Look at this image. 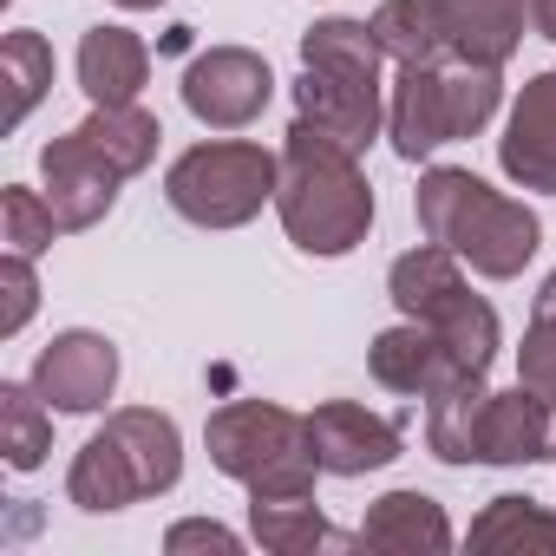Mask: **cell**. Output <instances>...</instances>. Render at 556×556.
Listing matches in <instances>:
<instances>
[{
  "label": "cell",
  "instance_id": "9c48e42d",
  "mask_svg": "<svg viewBox=\"0 0 556 556\" xmlns=\"http://www.w3.org/2000/svg\"><path fill=\"white\" fill-rule=\"evenodd\" d=\"M40 184H47V203H53L60 229L73 236V229H92V223L112 216L125 170H118V164H112V157L73 125L66 138H53V144L40 151Z\"/></svg>",
  "mask_w": 556,
  "mask_h": 556
},
{
  "label": "cell",
  "instance_id": "603a6c76",
  "mask_svg": "<svg viewBox=\"0 0 556 556\" xmlns=\"http://www.w3.org/2000/svg\"><path fill=\"white\" fill-rule=\"evenodd\" d=\"M0 86H8V131H21L34 105L53 92V47L34 27H14L0 40Z\"/></svg>",
  "mask_w": 556,
  "mask_h": 556
},
{
  "label": "cell",
  "instance_id": "d6986e66",
  "mask_svg": "<svg viewBox=\"0 0 556 556\" xmlns=\"http://www.w3.org/2000/svg\"><path fill=\"white\" fill-rule=\"evenodd\" d=\"M249 530H255V543L275 549V556H315V549H348V543H361V536H341V530L321 517L315 491H308V497H249Z\"/></svg>",
  "mask_w": 556,
  "mask_h": 556
},
{
  "label": "cell",
  "instance_id": "277c9868",
  "mask_svg": "<svg viewBox=\"0 0 556 556\" xmlns=\"http://www.w3.org/2000/svg\"><path fill=\"white\" fill-rule=\"evenodd\" d=\"M210 465L236 478L249 497H308L321 478V458L308 445V413H289L275 400H229L203 426Z\"/></svg>",
  "mask_w": 556,
  "mask_h": 556
},
{
  "label": "cell",
  "instance_id": "83f0119b",
  "mask_svg": "<svg viewBox=\"0 0 556 556\" xmlns=\"http://www.w3.org/2000/svg\"><path fill=\"white\" fill-rule=\"evenodd\" d=\"M164 549H170V556H184V549L236 556V549H242V536H236L229 523H216V517H184V523H170V530H164Z\"/></svg>",
  "mask_w": 556,
  "mask_h": 556
},
{
  "label": "cell",
  "instance_id": "4fadbf2b",
  "mask_svg": "<svg viewBox=\"0 0 556 556\" xmlns=\"http://www.w3.org/2000/svg\"><path fill=\"white\" fill-rule=\"evenodd\" d=\"M295 118H308L315 131H328L348 151H367L387 131V86L380 79H348V73L302 66V79H295Z\"/></svg>",
  "mask_w": 556,
  "mask_h": 556
},
{
  "label": "cell",
  "instance_id": "44dd1931",
  "mask_svg": "<svg viewBox=\"0 0 556 556\" xmlns=\"http://www.w3.org/2000/svg\"><path fill=\"white\" fill-rule=\"evenodd\" d=\"M471 549H549L556 556V510H543L536 497H491L478 517H471Z\"/></svg>",
  "mask_w": 556,
  "mask_h": 556
},
{
  "label": "cell",
  "instance_id": "7a4b0ae2",
  "mask_svg": "<svg viewBox=\"0 0 556 556\" xmlns=\"http://www.w3.org/2000/svg\"><path fill=\"white\" fill-rule=\"evenodd\" d=\"M413 216H419L426 242H445L471 275H484V282H517V275L530 268V255L543 249L536 210L504 197V190H491L484 177H471L458 164L419 170Z\"/></svg>",
  "mask_w": 556,
  "mask_h": 556
},
{
  "label": "cell",
  "instance_id": "ba28073f",
  "mask_svg": "<svg viewBox=\"0 0 556 556\" xmlns=\"http://www.w3.org/2000/svg\"><path fill=\"white\" fill-rule=\"evenodd\" d=\"M275 99V73L249 47H210L184 66V112L210 131H249Z\"/></svg>",
  "mask_w": 556,
  "mask_h": 556
},
{
  "label": "cell",
  "instance_id": "4316f807",
  "mask_svg": "<svg viewBox=\"0 0 556 556\" xmlns=\"http://www.w3.org/2000/svg\"><path fill=\"white\" fill-rule=\"evenodd\" d=\"M0 295H8V308H0V334L14 341V334L34 321V308H40V275H34V255H21V249L0 255Z\"/></svg>",
  "mask_w": 556,
  "mask_h": 556
},
{
  "label": "cell",
  "instance_id": "5bb4252c",
  "mask_svg": "<svg viewBox=\"0 0 556 556\" xmlns=\"http://www.w3.org/2000/svg\"><path fill=\"white\" fill-rule=\"evenodd\" d=\"M497 164L517 190H536V197H556V66L536 73L510 118H504V138H497Z\"/></svg>",
  "mask_w": 556,
  "mask_h": 556
},
{
  "label": "cell",
  "instance_id": "5b68a950",
  "mask_svg": "<svg viewBox=\"0 0 556 556\" xmlns=\"http://www.w3.org/2000/svg\"><path fill=\"white\" fill-rule=\"evenodd\" d=\"M504 105L497 66H465V60H432V66H400L387 92V138L406 164H426L432 151L478 138Z\"/></svg>",
  "mask_w": 556,
  "mask_h": 556
},
{
  "label": "cell",
  "instance_id": "3957f363",
  "mask_svg": "<svg viewBox=\"0 0 556 556\" xmlns=\"http://www.w3.org/2000/svg\"><path fill=\"white\" fill-rule=\"evenodd\" d=\"M184 478V432L170 413L157 406H118L73 458L66 471V497L92 517L125 510L138 497H164Z\"/></svg>",
  "mask_w": 556,
  "mask_h": 556
},
{
  "label": "cell",
  "instance_id": "7c38bea8",
  "mask_svg": "<svg viewBox=\"0 0 556 556\" xmlns=\"http://www.w3.org/2000/svg\"><path fill=\"white\" fill-rule=\"evenodd\" d=\"M308 445L328 478H367V471H387L406 439L387 413H367L361 400H321L308 413Z\"/></svg>",
  "mask_w": 556,
  "mask_h": 556
},
{
  "label": "cell",
  "instance_id": "cb8c5ba5",
  "mask_svg": "<svg viewBox=\"0 0 556 556\" xmlns=\"http://www.w3.org/2000/svg\"><path fill=\"white\" fill-rule=\"evenodd\" d=\"M0 452H8L14 471H40L47 452H53V406L34 393V380H0Z\"/></svg>",
  "mask_w": 556,
  "mask_h": 556
},
{
  "label": "cell",
  "instance_id": "f546056e",
  "mask_svg": "<svg viewBox=\"0 0 556 556\" xmlns=\"http://www.w3.org/2000/svg\"><path fill=\"white\" fill-rule=\"evenodd\" d=\"M530 321H556V268L543 275V289H536V302H530Z\"/></svg>",
  "mask_w": 556,
  "mask_h": 556
},
{
  "label": "cell",
  "instance_id": "4dcf8cb0",
  "mask_svg": "<svg viewBox=\"0 0 556 556\" xmlns=\"http://www.w3.org/2000/svg\"><path fill=\"white\" fill-rule=\"evenodd\" d=\"M112 8H125V14H151V8H164V0H112Z\"/></svg>",
  "mask_w": 556,
  "mask_h": 556
},
{
  "label": "cell",
  "instance_id": "ac0fdd59",
  "mask_svg": "<svg viewBox=\"0 0 556 556\" xmlns=\"http://www.w3.org/2000/svg\"><path fill=\"white\" fill-rule=\"evenodd\" d=\"M361 543L367 549H400V556H445L452 549V523H445L439 497H426V491H387L367 510Z\"/></svg>",
  "mask_w": 556,
  "mask_h": 556
},
{
  "label": "cell",
  "instance_id": "8992f818",
  "mask_svg": "<svg viewBox=\"0 0 556 556\" xmlns=\"http://www.w3.org/2000/svg\"><path fill=\"white\" fill-rule=\"evenodd\" d=\"M387 295L406 321H426L439 328V341L458 354V367L471 374H491L497 348H504V328H497V308L484 295H471L465 282V262L445 249V242H419L406 249L393 268H387Z\"/></svg>",
  "mask_w": 556,
  "mask_h": 556
},
{
  "label": "cell",
  "instance_id": "52a82bcc",
  "mask_svg": "<svg viewBox=\"0 0 556 556\" xmlns=\"http://www.w3.org/2000/svg\"><path fill=\"white\" fill-rule=\"evenodd\" d=\"M275 184H282L275 151L249 138H210L164 170V203L197 229H242L262 216V203H275Z\"/></svg>",
  "mask_w": 556,
  "mask_h": 556
},
{
  "label": "cell",
  "instance_id": "8fae6325",
  "mask_svg": "<svg viewBox=\"0 0 556 556\" xmlns=\"http://www.w3.org/2000/svg\"><path fill=\"white\" fill-rule=\"evenodd\" d=\"M432 14V40L439 60H465V66H510V53L523 47L530 27V0H426Z\"/></svg>",
  "mask_w": 556,
  "mask_h": 556
},
{
  "label": "cell",
  "instance_id": "f1b7e54d",
  "mask_svg": "<svg viewBox=\"0 0 556 556\" xmlns=\"http://www.w3.org/2000/svg\"><path fill=\"white\" fill-rule=\"evenodd\" d=\"M530 34H543L556 47V0H530Z\"/></svg>",
  "mask_w": 556,
  "mask_h": 556
},
{
  "label": "cell",
  "instance_id": "7402d4cb",
  "mask_svg": "<svg viewBox=\"0 0 556 556\" xmlns=\"http://www.w3.org/2000/svg\"><path fill=\"white\" fill-rule=\"evenodd\" d=\"M125 177H138V170H151L157 164V144H164V125L131 99V105H92V118L79 125Z\"/></svg>",
  "mask_w": 556,
  "mask_h": 556
},
{
  "label": "cell",
  "instance_id": "d4e9b609",
  "mask_svg": "<svg viewBox=\"0 0 556 556\" xmlns=\"http://www.w3.org/2000/svg\"><path fill=\"white\" fill-rule=\"evenodd\" d=\"M60 236H66V229H60V216H53V203H47L40 190H27V184H8V190H0V242H8V249H21V255L40 262Z\"/></svg>",
  "mask_w": 556,
  "mask_h": 556
},
{
  "label": "cell",
  "instance_id": "30bf717a",
  "mask_svg": "<svg viewBox=\"0 0 556 556\" xmlns=\"http://www.w3.org/2000/svg\"><path fill=\"white\" fill-rule=\"evenodd\" d=\"M27 380L53 413H99L118 393V348L92 328H66L40 348Z\"/></svg>",
  "mask_w": 556,
  "mask_h": 556
},
{
  "label": "cell",
  "instance_id": "9a60e30c",
  "mask_svg": "<svg viewBox=\"0 0 556 556\" xmlns=\"http://www.w3.org/2000/svg\"><path fill=\"white\" fill-rule=\"evenodd\" d=\"M367 367H374V380H380L387 393H400V400H432L445 380L471 374V367H458V354L439 341V328L406 321V315H400V328H380V334H374Z\"/></svg>",
  "mask_w": 556,
  "mask_h": 556
},
{
  "label": "cell",
  "instance_id": "e0dca14e",
  "mask_svg": "<svg viewBox=\"0 0 556 556\" xmlns=\"http://www.w3.org/2000/svg\"><path fill=\"white\" fill-rule=\"evenodd\" d=\"M151 86V47L131 27H92L79 40V92L92 105H131Z\"/></svg>",
  "mask_w": 556,
  "mask_h": 556
},
{
  "label": "cell",
  "instance_id": "2e32d148",
  "mask_svg": "<svg viewBox=\"0 0 556 556\" xmlns=\"http://www.w3.org/2000/svg\"><path fill=\"white\" fill-rule=\"evenodd\" d=\"M556 458V432L536 393L510 387L484 400V426H478V465H543Z\"/></svg>",
  "mask_w": 556,
  "mask_h": 556
},
{
  "label": "cell",
  "instance_id": "484cf974",
  "mask_svg": "<svg viewBox=\"0 0 556 556\" xmlns=\"http://www.w3.org/2000/svg\"><path fill=\"white\" fill-rule=\"evenodd\" d=\"M517 387L543 400L549 432H556V321H530L523 348H517Z\"/></svg>",
  "mask_w": 556,
  "mask_h": 556
},
{
  "label": "cell",
  "instance_id": "ffe728a7",
  "mask_svg": "<svg viewBox=\"0 0 556 556\" xmlns=\"http://www.w3.org/2000/svg\"><path fill=\"white\" fill-rule=\"evenodd\" d=\"M484 374H458L426 400V445L439 465H478V426H484Z\"/></svg>",
  "mask_w": 556,
  "mask_h": 556
},
{
  "label": "cell",
  "instance_id": "6da1fadb",
  "mask_svg": "<svg viewBox=\"0 0 556 556\" xmlns=\"http://www.w3.org/2000/svg\"><path fill=\"white\" fill-rule=\"evenodd\" d=\"M275 216L302 255H354L374 229V184L361 170V151L334 144L308 118L289 125L282 138V184H275Z\"/></svg>",
  "mask_w": 556,
  "mask_h": 556
}]
</instances>
